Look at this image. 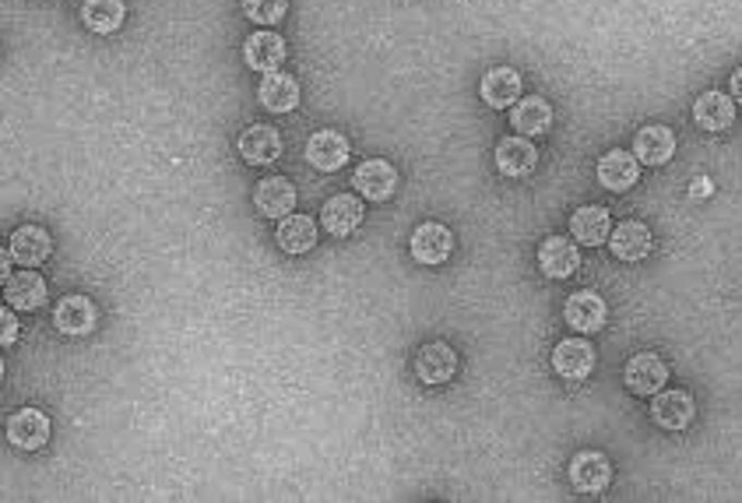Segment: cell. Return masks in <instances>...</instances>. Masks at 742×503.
<instances>
[{
    "label": "cell",
    "instance_id": "4316f807",
    "mask_svg": "<svg viewBox=\"0 0 742 503\" xmlns=\"http://www.w3.org/2000/svg\"><path fill=\"white\" fill-rule=\"evenodd\" d=\"M4 300L14 310H39L46 303V282L36 272H22V275H11L4 282Z\"/></svg>",
    "mask_w": 742,
    "mask_h": 503
},
{
    "label": "cell",
    "instance_id": "ac0fdd59",
    "mask_svg": "<svg viewBox=\"0 0 742 503\" xmlns=\"http://www.w3.org/2000/svg\"><path fill=\"white\" fill-rule=\"evenodd\" d=\"M451 250H454V236L447 226H440V223H422L416 232H412V258L419 264H444L451 258Z\"/></svg>",
    "mask_w": 742,
    "mask_h": 503
},
{
    "label": "cell",
    "instance_id": "44dd1931",
    "mask_svg": "<svg viewBox=\"0 0 742 503\" xmlns=\"http://www.w3.org/2000/svg\"><path fill=\"white\" fill-rule=\"evenodd\" d=\"M362 215H367V208H362V201L356 194H335L327 197V204L321 208V226L331 236H349L352 229H359Z\"/></svg>",
    "mask_w": 742,
    "mask_h": 503
},
{
    "label": "cell",
    "instance_id": "30bf717a",
    "mask_svg": "<svg viewBox=\"0 0 742 503\" xmlns=\"http://www.w3.org/2000/svg\"><path fill=\"white\" fill-rule=\"evenodd\" d=\"M352 183L367 201H387L394 194V187H398V169L387 159H367L356 166Z\"/></svg>",
    "mask_w": 742,
    "mask_h": 503
},
{
    "label": "cell",
    "instance_id": "7c38bea8",
    "mask_svg": "<svg viewBox=\"0 0 742 503\" xmlns=\"http://www.w3.org/2000/svg\"><path fill=\"white\" fill-rule=\"evenodd\" d=\"M8 436L14 447L22 451H39L46 447V440H50V419L39 408H19L11 419H8Z\"/></svg>",
    "mask_w": 742,
    "mask_h": 503
},
{
    "label": "cell",
    "instance_id": "603a6c76",
    "mask_svg": "<svg viewBox=\"0 0 742 503\" xmlns=\"http://www.w3.org/2000/svg\"><path fill=\"white\" fill-rule=\"evenodd\" d=\"M571 232L581 247H602L612 236V218L602 204H584L571 215Z\"/></svg>",
    "mask_w": 742,
    "mask_h": 503
},
{
    "label": "cell",
    "instance_id": "6da1fadb",
    "mask_svg": "<svg viewBox=\"0 0 742 503\" xmlns=\"http://www.w3.org/2000/svg\"><path fill=\"white\" fill-rule=\"evenodd\" d=\"M457 367H462V359H457V352L451 349L447 342L422 345L419 356H416V376L422 384H430V387H440V384L454 381Z\"/></svg>",
    "mask_w": 742,
    "mask_h": 503
},
{
    "label": "cell",
    "instance_id": "9c48e42d",
    "mask_svg": "<svg viewBox=\"0 0 742 503\" xmlns=\"http://www.w3.org/2000/svg\"><path fill=\"white\" fill-rule=\"evenodd\" d=\"M349 152H352L349 137L338 131H318L307 141V163L321 172H338L345 163H349Z\"/></svg>",
    "mask_w": 742,
    "mask_h": 503
},
{
    "label": "cell",
    "instance_id": "7402d4cb",
    "mask_svg": "<svg viewBox=\"0 0 742 503\" xmlns=\"http://www.w3.org/2000/svg\"><path fill=\"white\" fill-rule=\"evenodd\" d=\"M479 96L486 106L507 109L520 99V74L514 68H489L479 82Z\"/></svg>",
    "mask_w": 742,
    "mask_h": 503
},
{
    "label": "cell",
    "instance_id": "1f68e13d",
    "mask_svg": "<svg viewBox=\"0 0 742 503\" xmlns=\"http://www.w3.org/2000/svg\"><path fill=\"white\" fill-rule=\"evenodd\" d=\"M715 194V180H707V177H697L690 183V197L693 201H704V197H710Z\"/></svg>",
    "mask_w": 742,
    "mask_h": 503
},
{
    "label": "cell",
    "instance_id": "f1b7e54d",
    "mask_svg": "<svg viewBox=\"0 0 742 503\" xmlns=\"http://www.w3.org/2000/svg\"><path fill=\"white\" fill-rule=\"evenodd\" d=\"M511 123H514V131L525 134V137L546 134L552 128V106L546 99H539V96H528V99H520L514 106Z\"/></svg>",
    "mask_w": 742,
    "mask_h": 503
},
{
    "label": "cell",
    "instance_id": "52a82bcc",
    "mask_svg": "<svg viewBox=\"0 0 742 503\" xmlns=\"http://www.w3.org/2000/svg\"><path fill=\"white\" fill-rule=\"evenodd\" d=\"M539 166V148L531 145L525 134H511V137H500L496 141V169L503 177H528Z\"/></svg>",
    "mask_w": 742,
    "mask_h": 503
},
{
    "label": "cell",
    "instance_id": "d4e9b609",
    "mask_svg": "<svg viewBox=\"0 0 742 503\" xmlns=\"http://www.w3.org/2000/svg\"><path fill=\"white\" fill-rule=\"evenodd\" d=\"M258 99H261L264 109H272V113H292V109L299 106V82L292 74L272 71V74H264V82L258 88Z\"/></svg>",
    "mask_w": 742,
    "mask_h": 503
},
{
    "label": "cell",
    "instance_id": "9a60e30c",
    "mask_svg": "<svg viewBox=\"0 0 742 503\" xmlns=\"http://www.w3.org/2000/svg\"><path fill=\"white\" fill-rule=\"evenodd\" d=\"M552 370H556L563 381H584L595 370V349L581 338H566L552 349Z\"/></svg>",
    "mask_w": 742,
    "mask_h": 503
},
{
    "label": "cell",
    "instance_id": "8992f818",
    "mask_svg": "<svg viewBox=\"0 0 742 503\" xmlns=\"http://www.w3.org/2000/svg\"><path fill=\"white\" fill-rule=\"evenodd\" d=\"M236 152H240V159L250 166H272L282 155V134L272 123H254V128H247L240 141H236Z\"/></svg>",
    "mask_w": 742,
    "mask_h": 503
},
{
    "label": "cell",
    "instance_id": "e0dca14e",
    "mask_svg": "<svg viewBox=\"0 0 742 503\" xmlns=\"http://www.w3.org/2000/svg\"><path fill=\"white\" fill-rule=\"evenodd\" d=\"M609 247H612V254L620 261L637 264V261H644L647 254H651V229H647L644 223H637V218H626V223L612 226Z\"/></svg>",
    "mask_w": 742,
    "mask_h": 503
},
{
    "label": "cell",
    "instance_id": "2e32d148",
    "mask_svg": "<svg viewBox=\"0 0 742 503\" xmlns=\"http://www.w3.org/2000/svg\"><path fill=\"white\" fill-rule=\"evenodd\" d=\"M539 268L546 278H571L581 268V250L566 236H549L539 247Z\"/></svg>",
    "mask_w": 742,
    "mask_h": 503
},
{
    "label": "cell",
    "instance_id": "4dcf8cb0",
    "mask_svg": "<svg viewBox=\"0 0 742 503\" xmlns=\"http://www.w3.org/2000/svg\"><path fill=\"white\" fill-rule=\"evenodd\" d=\"M11 310H14V307H8L4 313H0V342H4L8 349H11L14 342H19V318H14Z\"/></svg>",
    "mask_w": 742,
    "mask_h": 503
},
{
    "label": "cell",
    "instance_id": "484cf974",
    "mask_svg": "<svg viewBox=\"0 0 742 503\" xmlns=\"http://www.w3.org/2000/svg\"><path fill=\"white\" fill-rule=\"evenodd\" d=\"M275 240L286 254H307V250H313V243H318V223H313L310 215H286L278 218Z\"/></svg>",
    "mask_w": 742,
    "mask_h": 503
},
{
    "label": "cell",
    "instance_id": "83f0119b",
    "mask_svg": "<svg viewBox=\"0 0 742 503\" xmlns=\"http://www.w3.org/2000/svg\"><path fill=\"white\" fill-rule=\"evenodd\" d=\"M128 19V4L123 0H85L82 4V22L99 36H113Z\"/></svg>",
    "mask_w": 742,
    "mask_h": 503
},
{
    "label": "cell",
    "instance_id": "cb8c5ba5",
    "mask_svg": "<svg viewBox=\"0 0 742 503\" xmlns=\"http://www.w3.org/2000/svg\"><path fill=\"white\" fill-rule=\"evenodd\" d=\"M254 204L264 218H286L292 215V204H296V187L286 177H267L258 183L254 191Z\"/></svg>",
    "mask_w": 742,
    "mask_h": 503
},
{
    "label": "cell",
    "instance_id": "ffe728a7",
    "mask_svg": "<svg viewBox=\"0 0 742 503\" xmlns=\"http://www.w3.org/2000/svg\"><path fill=\"white\" fill-rule=\"evenodd\" d=\"M634 155L644 166H666L675 155V134L666 123H647L634 137Z\"/></svg>",
    "mask_w": 742,
    "mask_h": 503
},
{
    "label": "cell",
    "instance_id": "277c9868",
    "mask_svg": "<svg viewBox=\"0 0 742 503\" xmlns=\"http://www.w3.org/2000/svg\"><path fill=\"white\" fill-rule=\"evenodd\" d=\"M99 321V310L88 296H64L53 310V327L68 338H82L92 335V327Z\"/></svg>",
    "mask_w": 742,
    "mask_h": 503
},
{
    "label": "cell",
    "instance_id": "5b68a950",
    "mask_svg": "<svg viewBox=\"0 0 742 503\" xmlns=\"http://www.w3.org/2000/svg\"><path fill=\"white\" fill-rule=\"evenodd\" d=\"M693 416H697V405H693V395L690 391H666L661 387L655 402H651V419L658 422L661 430H686Z\"/></svg>",
    "mask_w": 742,
    "mask_h": 503
},
{
    "label": "cell",
    "instance_id": "5bb4252c",
    "mask_svg": "<svg viewBox=\"0 0 742 503\" xmlns=\"http://www.w3.org/2000/svg\"><path fill=\"white\" fill-rule=\"evenodd\" d=\"M693 123L707 134L729 131L735 123L732 96H725V92H704V96H697V103H693Z\"/></svg>",
    "mask_w": 742,
    "mask_h": 503
},
{
    "label": "cell",
    "instance_id": "ba28073f",
    "mask_svg": "<svg viewBox=\"0 0 742 503\" xmlns=\"http://www.w3.org/2000/svg\"><path fill=\"white\" fill-rule=\"evenodd\" d=\"M637 180H641V159H637L634 152L612 148V152L602 155V159H598V183H602L606 191L623 194Z\"/></svg>",
    "mask_w": 742,
    "mask_h": 503
},
{
    "label": "cell",
    "instance_id": "7a4b0ae2",
    "mask_svg": "<svg viewBox=\"0 0 742 503\" xmlns=\"http://www.w3.org/2000/svg\"><path fill=\"white\" fill-rule=\"evenodd\" d=\"M623 381H626L630 391H634V395H641V398H655L658 391L669 384V367L661 363V359H658L655 352H637V356L626 363Z\"/></svg>",
    "mask_w": 742,
    "mask_h": 503
},
{
    "label": "cell",
    "instance_id": "3957f363",
    "mask_svg": "<svg viewBox=\"0 0 742 503\" xmlns=\"http://www.w3.org/2000/svg\"><path fill=\"white\" fill-rule=\"evenodd\" d=\"M571 482L577 493H588V496L606 493L612 482V462L602 451H581L571 462Z\"/></svg>",
    "mask_w": 742,
    "mask_h": 503
},
{
    "label": "cell",
    "instance_id": "4fadbf2b",
    "mask_svg": "<svg viewBox=\"0 0 742 503\" xmlns=\"http://www.w3.org/2000/svg\"><path fill=\"white\" fill-rule=\"evenodd\" d=\"M286 57H289V46H286V39H282L278 33H254V36L243 43L247 68H254L261 74L278 71L282 64H286Z\"/></svg>",
    "mask_w": 742,
    "mask_h": 503
},
{
    "label": "cell",
    "instance_id": "f546056e",
    "mask_svg": "<svg viewBox=\"0 0 742 503\" xmlns=\"http://www.w3.org/2000/svg\"><path fill=\"white\" fill-rule=\"evenodd\" d=\"M286 11H289V0H243V14L250 22H258L261 28L278 25L286 19Z\"/></svg>",
    "mask_w": 742,
    "mask_h": 503
},
{
    "label": "cell",
    "instance_id": "d6986e66",
    "mask_svg": "<svg viewBox=\"0 0 742 503\" xmlns=\"http://www.w3.org/2000/svg\"><path fill=\"white\" fill-rule=\"evenodd\" d=\"M8 250H11V261H19L22 268H36V264L50 261L53 240H50V232L39 226H22V229H14Z\"/></svg>",
    "mask_w": 742,
    "mask_h": 503
},
{
    "label": "cell",
    "instance_id": "d6a6232c",
    "mask_svg": "<svg viewBox=\"0 0 742 503\" xmlns=\"http://www.w3.org/2000/svg\"><path fill=\"white\" fill-rule=\"evenodd\" d=\"M729 88H732V99L742 106V68H739V71H732V82H729Z\"/></svg>",
    "mask_w": 742,
    "mask_h": 503
},
{
    "label": "cell",
    "instance_id": "8fae6325",
    "mask_svg": "<svg viewBox=\"0 0 742 503\" xmlns=\"http://www.w3.org/2000/svg\"><path fill=\"white\" fill-rule=\"evenodd\" d=\"M563 318H566V324L574 327V332L591 335V332H598V327H606L609 307H606V300L598 292H574L571 300L563 303Z\"/></svg>",
    "mask_w": 742,
    "mask_h": 503
}]
</instances>
